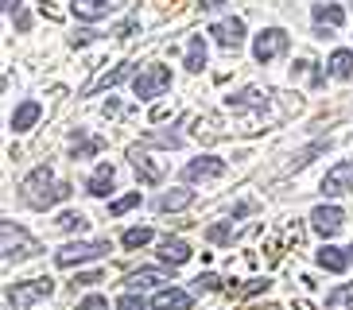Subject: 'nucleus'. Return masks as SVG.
<instances>
[{"label":"nucleus","instance_id":"1","mask_svg":"<svg viewBox=\"0 0 353 310\" xmlns=\"http://www.w3.org/2000/svg\"><path fill=\"white\" fill-rule=\"evenodd\" d=\"M20 190H23V202L35 206V209H47V206H54V202H66V198H70V186L54 183L51 167H35L32 175L23 178Z\"/></svg>","mask_w":353,"mask_h":310},{"label":"nucleus","instance_id":"2","mask_svg":"<svg viewBox=\"0 0 353 310\" xmlns=\"http://www.w3.org/2000/svg\"><path fill=\"white\" fill-rule=\"evenodd\" d=\"M109 252V240H70L54 252V264L59 268H74V264H90V260H101Z\"/></svg>","mask_w":353,"mask_h":310},{"label":"nucleus","instance_id":"3","mask_svg":"<svg viewBox=\"0 0 353 310\" xmlns=\"http://www.w3.org/2000/svg\"><path fill=\"white\" fill-rule=\"evenodd\" d=\"M163 90H171V70H167V66H144V70L132 78V93L140 101H152V97H159Z\"/></svg>","mask_w":353,"mask_h":310},{"label":"nucleus","instance_id":"4","mask_svg":"<svg viewBox=\"0 0 353 310\" xmlns=\"http://www.w3.org/2000/svg\"><path fill=\"white\" fill-rule=\"evenodd\" d=\"M0 233H4V264H12V260H28V256L39 252V245H35V240L28 237L16 221H4Z\"/></svg>","mask_w":353,"mask_h":310},{"label":"nucleus","instance_id":"5","mask_svg":"<svg viewBox=\"0 0 353 310\" xmlns=\"http://www.w3.org/2000/svg\"><path fill=\"white\" fill-rule=\"evenodd\" d=\"M283 51H288V31H280V28L260 31L256 43H252V54H256V62H272V59H280Z\"/></svg>","mask_w":353,"mask_h":310},{"label":"nucleus","instance_id":"6","mask_svg":"<svg viewBox=\"0 0 353 310\" xmlns=\"http://www.w3.org/2000/svg\"><path fill=\"white\" fill-rule=\"evenodd\" d=\"M54 291L51 279H28V283H16V287L8 291V302H16V307H32V302L47 299Z\"/></svg>","mask_w":353,"mask_h":310},{"label":"nucleus","instance_id":"7","mask_svg":"<svg viewBox=\"0 0 353 310\" xmlns=\"http://www.w3.org/2000/svg\"><path fill=\"white\" fill-rule=\"evenodd\" d=\"M345 190H353V159H342V163L330 167L326 178H322V194H326V198L345 194Z\"/></svg>","mask_w":353,"mask_h":310},{"label":"nucleus","instance_id":"8","mask_svg":"<svg viewBox=\"0 0 353 310\" xmlns=\"http://www.w3.org/2000/svg\"><path fill=\"white\" fill-rule=\"evenodd\" d=\"M121 8V0H70V12L78 20H105Z\"/></svg>","mask_w":353,"mask_h":310},{"label":"nucleus","instance_id":"9","mask_svg":"<svg viewBox=\"0 0 353 310\" xmlns=\"http://www.w3.org/2000/svg\"><path fill=\"white\" fill-rule=\"evenodd\" d=\"M225 175V159H218V155H202V159H194V163L183 167V178L187 183H198V178H218Z\"/></svg>","mask_w":353,"mask_h":310},{"label":"nucleus","instance_id":"10","mask_svg":"<svg viewBox=\"0 0 353 310\" xmlns=\"http://www.w3.org/2000/svg\"><path fill=\"white\" fill-rule=\"evenodd\" d=\"M210 35H214L225 51H237L241 43H245V23L241 20H218L214 28H210Z\"/></svg>","mask_w":353,"mask_h":310},{"label":"nucleus","instance_id":"11","mask_svg":"<svg viewBox=\"0 0 353 310\" xmlns=\"http://www.w3.org/2000/svg\"><path fill=\"white\" fill-rule=\"evenodd\" d=\"M311 225L319 229L322 237H334V233L345 225V214H342L338 206H319V209L311 214Z\"/></svg>","mask_w":353,"mask_h":310},{"label":"nucleus","instance_id":"12","mask_svg":"<svg viewBox=\"0 0 353 310\" xmlns=\"http://www.w3.org/2000/svg\"><path fill=\"white\" fill-rule=\"evenodd\" d=\"M190 295L187 291H175V287H167V291H159L156 299H152V307L156 310H190Z\"/></svg>","mask_w":353,"mask_h":310},{"label":"nucleus","instance_id":"13","mask_svg":"<svg viewBox=\"0 0 353 310\" xmlns=\"http://www.w3.org/2000/svg\"><path fill=\"white\" fill-rule=\"evenodd\" d=\"M159 256H163L167 264H187V260H190V245H187V240H179V237H163V240H159Z\"/></svg>","mask_w":353,"mask_h":310},{"label":"nucleus","instance_id":"14","mask_svg":"<svg viewBox=\"0 0 353 310\" xmlns=\"http://www.w3.org/2000/svg\"><path fill=\"white\" fill-rule=\"evenodd\" d=\"M128 74H132V62H125V66H113V70H105V74H97L94 82L85 85V93H97V90H109V85H117V82H125Z\"/></svg>","mask_w":353,"mask_h":310},{"label":"nucleus","instance_id":"15","mask_svg":"<svg viewBox=\"0 0 353 310\" xmlns=\"http://www.w3.org/2000/svg\"><path fill=\"white\" fill-rule=\"evenodd\" d=\"M39 101H23V105H16V113H12V128H16V132H28V128H32L35 121H39Z\"/></svg>","mask_w":353,"mask_h":310},{"label":"nucleus","instance_id":"16","mask_svg":"<svg viewBox=\"0 0 353 310\" xmlns=\"http://www.w3.org/2000/svg\"><path fill=\"white\" fill-rule=\"evenodd\" d=\"M319 264L326 271H345L350 268V252H342V248H334V245H322L319 248Z\"/></svg>","mask_w":353,"mask_h":310},{"label":"nucleus","instance_id":"17","mask_svg":"<svg viewBox=\"0 0 353 310\" xmlns=\"http://www.w3.org/2000/svg\"><path fill=\"white\" fill-rule=\"evenodd\" d=\"M113 178H117V175H113V167H109V163H101V167L94 171V178L85 183V190H90L94 198H105L109 190H113Z\"/></svg>","mask_w":353,"mask_h":310},{"label":"nucleus","instance_id":"18","mask_svg":"<svg viewBox=\"0 0 353 310\" xmlns=\"http://www.w3.org/2000/svg\"><path fill=\"white\" fill-rule=\"evenodd\" d=\"M190 202H194V190H167V194H159L156 206L163 209V214H171V209H187Z\"/></svg>","mask_w":353,"mask_h":310},{"label":"nucleus","instance_id":"19","mask_svg":"<svg viewBox=\"0 0 353 310\" xmlns=\"http://www.w3.org/2000/svg\"><path fill=\"white\" fill-rule=\"evenodd\" d=\"M345 12L338 8V4H314V23L319 28H342Z\"/></svg>","mask_w":353,"mask_h":310},{"label":"nucleus","instance_id":"20","mask_svg":"<svg viewBox=\"0 0 353 310\" xmlns=\"http://www.w3.org/2000/svg\"><path fill=\"white\" fill-rule=\"evenodd\" d=\"M128 159H132V167L144 175V183H159V167H152L148 152H140V147H128Z\"/></svg>","mask_w":353,"mask_h":310},{"label":"nucleus","instance_id":"21","mask_svg":"<svg viewBox=\"0 0 353 310\" xmlns=\"http://www.w3.org/2000/svg\"><path fill=\"white\" fill-rule=\"evenodd\" d=\"M156 283H167V271L163 268H144V271H136V276H128V287H132V291L156 287Z\"/></svg>","mask_w":353,"mask_h":310},{"label":"nucleus","instance_id":"22","mask_svg":"<svg viewBox=\"0 0 353 310\" xmlns=\"http://www.w3.org/2000/svg\"><path fill=\"white\" fill-rule=\"evenodd\" d=\"M326 310H353V283H342L326 295Z\"/></svg>","mask_w":353,"mask_h":310},{"label":"nucleus","instance_id":"23","mask_svg":"<svg viewBox=\"0 0 353 310\" xmlns=\"http://www.w3.org/2000/svg\"><path fill=\"white\" fill-rule=\"evenodd\" d=\"M202 66H206V39L194 35L190 39V51H187V70H202Z\"/></svg>","mask_w":353,"mask_h":310},{"label":"nucleus","instance_id":"24","mask_svg":"<svg viewBox=\"0 0 353 310\" xmlns=\"http://www.w3.org/2000/svg\"><path fill=\"white\" fill-rule=\"evenodd\" d=\"M330 74L334 78H350L353 74V51H334L330 54Z\"/></svg>","mask_w":353,"mask_h":310},{"label":"nucleus","instance_id":"25","mask_svg":"<svg viewBox=\"0 0 353 310\" xmlns=\"http://www.w3.org/2000/svg\"><path fill=\"white\" fill-rule=\"evenodd\" d=\"M152 237H156V233H152L148 225H136V229H128L125 237H121V245H125V248H144Z\"/></svg>","mask_w":353,"mask_h":310},{"label":"nucleus","instance_id":"26","mask_svg":"<svg viewBox=\"0 0 353 310\" xmlns=\"http://www.w3.org/2000/svg\"><path fill=\"white\" fill-rule=\"evenodd\" d=\"M256 105H264V93L260 90H245L237 97H229V109H256Z\"/></svg>","mask_w":353,"mask_h":310},{"label":"nucleus","instance_id":"27","mask_svg":"<svg viewBox=\"0 0 353 310\" xmlns=\"http://www.w3.org/2000/svg\"><path fill=\"white\" fill-rule=\"evenodd\" d=\"M136 206H140V190H136V194L117 198L113 206H109V214H113V217H121V214H128V209H136Z\"/></svg>","mask_w":353,"mask_h":310},{"label":"nucleus","instance_id":"28","mask_svg":"<svg viewBox=\"0 0 353 310\" xmlns=\"http://www.w3.org/2000/svg\"><path fill=\"white\" fill-rule=\"evenodd\" d=\"M101 152V140H90V136H74V155L82 159V155H94Z\"/></svg>","mask_w":353,"mask_h":310},{"label":"nucleus","instance_id":"29","mask_svg":"<svg viewBox=\"0 0 353 310\" xmlns=\"http://www.w3.org/2000/svg\"><path fill=\"white\" fill-rule=\"evenodd\" d=\"M221 287V279L214 276V271H202V276L194 279V291H218Z\"/></svg>","mask_w":353,"mask_h":310},{"label":"nucleus","instance_id":"30","mask_svg":"<svg viewBox=\"0 0 353 310\" xmlns=\"http://www.w3.org/2000/svg\"><path fill=\"white\" fill-rule=\"evenodd\" d=\"M148 144H163V147H179V144H183V140H179L175 132H152V136H148Z\"/></svg>","mask_w":353,"mask_h":310},{"label":"nucleus","instance_id":"31","mask_svg":"<svg viewBox=\"0 0 353 310\" xmlns=\"http://www.w3.org/2000/svg\"><path fill=\"white\" fill-rule=\"evenodd\" d=\"M82 225H85L82 214H63L59 217V229H66V233H74V229H82Z\"/></svg>","mask_w":353,"mask_h":310},{"label":"nucleus","instance_id":"32","mask_svg":"<svg viewBox=\"0 0 353 310\" xmlns=\"http://www.w3.org/2000/svg\"><path fill=\"white\" fill-rule=\"evenodd\" d=\"M117 310H148V302L140 299V295H121V302H117Z\"/></svg>","mask_w":353,"mask_h":310},{"label":"nucleus","instance_id":"33","mask_svg":"<svg viewBox=\"0 0 353 310\" xmlns=\"http://www.w3.org/2000/svg\"><path fill=\"white\" fill-rule=\"evenodd\" d=\"M78 310H109V302H105L101 295H90V299L78 302Z\"/></svg>","mask_w":353,"mask_h":310},{"label":"nucleus","instance_id":"34","mask_svg":"<svg viewBox=\"0 0 353 310\" xmlns=\"http://www.w3.org/2000/svg\"><path fill=\"white\" fill-rule=\"evenodd\" d=\"M206 237H210V240H218V245H221V240H229V237H233V229H229V225H210V233H206Z\"/></svg>","mask_w":353,"mask_h":310},{"label":"nucleus","instance_id":"35","mask_svg":"<svg viewBox=\"0 0 353 310\" xmlns=\"http://www.w3.org/2000/svg\"><path fill=\"white\" fill-rule=\"evenodd\" d=\"M268 287V279H249L245 287H241V295H256V291H264Z\"/></svg>","mask_w":353,"mask_h":310},{"label":"nucleus","instance_id":"36","mask_svg":"<svg viewBox=\"0 0 353 310\" xmlns=\"http://www.w3.org/2000/svg\"><path fill=\"white\" fill-rule=\"evenodd\" d=\"M74 283H82V287H94V283H101V276H97V271H82V276L74 279Z\"/></svg>","mask_w":353,"mask_h":310},{"label":"nucleus","instance_id":"37","mask_svg":"<svg viewBox=\"0 0 353 310\" xmlns=\"http://www.w3.org/2000/svg\"><path fill=\"white\" fill-rule=\"evenodd\" d=\"M23 0H4V12H16V16H23Z\"/></svg>","mask_w":353,"mask_h":310},{"label":"nucleus","instance_id":"38","mask_svg":"<svg viewBox=\"0 0 353 310\" xmlns=\"http://www.w3.org/2000/svg\"><path fill=\"white\" fill-rule=\"evenodd\" d=\"M221 4H225V0H202V8H206V12H214V8H221Z\"/></svg>","mask_w":353,"mask_h":310},{"label":"nucleus","instance_id":"39","mask_svg":"<svg viewBox=\"0 0 353 310\" xmlns=\"http://www.w3.org/2000/svg\"><path fill=\"white\" fill-rule=\"evenodd\" d=\"M350 260H353V248H350Z\"/></svg>","mask_w":353,"mask_h":310}]
</instances>
